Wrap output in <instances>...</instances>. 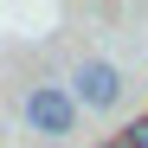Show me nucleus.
<instances>
[{"label": "nucleus", "instance_id": "nucleus-2", "mask_svg": "<svg viewBox=\"0 0 148 148\" xmlns=\"http://www.w3.org/2000/svg\"><path fill=\"white\" fill-rule=\"evenodd\" d=\"M26 129L45 135V142L77 135V103H71V90H64V84H52V77L26 84Z\"/></svg>", "mask_w": 148, "mask_h": 148}, {"label": "nucleus", "instance_id": "nucleus-4", "mask_svg": "<svg viewBox=\"0 0 148 148\" xmlns=\"http://www.w3.org/2000/svg\"><path fill=\"white\" fill-rule=\"evenodd\" d=\"M103 148H122V142H103Z\"/></svg>", "mask_w": 148, "mask_h": 148}, {"label": "nucleus", "instance_id": "nucleus-1", "mask_svg": "<svg viewBox=\"0 0 148 148\" xmlns=\"http://www.w3.org/2000/svg\"><path fill=\"white\" fill-rule=\"evenodd\" d=\"M64 90H71V103H77V116H110V110L122 103V90H129V77H122V64H116V58L84 52Z\"/></svg>", "mask_w": 148, "mask_h": 148}, {"label": "nucleus", "instance_id": "nucleus-3", "mask_svg": "<svg viewBox=\"0 0 148 148\" xmlns=\"http://www.w3.org/2000/svg\"><path fill=\"white\" fill-rule=\"evenodd\" d=\"M116 142H122V148H148V116H135V122H129Z\"/></svg>", "mask_w": 148, "mask_h": 148}]
</instances>
